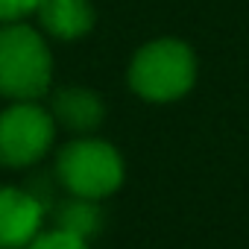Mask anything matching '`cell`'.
Masks as SVG:
<instances>
[{
    "label": "cell",
    "instance_id": "obj_6",
    "mask_svg": "<svg viewBox=\"0 0 249 249\" xmlns=\"http://www.w3.org/2000/svg\"><path fill=\"white\" fill-rule=\"evenodd\" d=\"M36 12L41 18V27L62 41H73L94 27L91 0H41Z\"/></svg>",
    "mask_w": 249,
    "mask_h": 249
},
{
    "label": "cell",
    "instance_id": "obj_2",
    "mask_svg": "<svg viewBox=\"0 0 249 249\" xmlns=\"http://www.w3.org/2000/svg\"><path fill=\"white\" fill-rule=\"evenodd\" d=\"M196 79V56L185 41L159 38L144 44L129 65V85L147 103L185 97Z\"/></svg>",
    "mask_w": 249,
    "mask_h": 249
},
{
    "label": "cell",
    "instance_id": "obj_3",
    "mask_svg": "<svg viewBox=\"0 0 249 249\" xmlns=\"http://www.w3.org/2000/svg\"><path fill=\"white\" fill-rule=\"evenodd\" d=\"M56 173L71 196L103 199L123 185V159L108 141L79 138L62 147L56 159Z\"/></svg>",
    "mask_w": 249,
    "mask_h": 249
},
{
    "label": "cell",
    "instance_id": "obj_5",
    "mask_svg": "<svg viewBox=\"0 0 249 249\" xmlns=\"http://www.w3.org/2000/svg\"><path fill=\"white\" fill-rule=\"evenodd\" d=\"M41 223L44 208L33 194L0 185V249H27L41 234Z\"/></svg>",
    "mask_w": 249,
    "mask_h": 249
},
{
    "label": "cell",
    "instance_id": "obj_1",
    "mask_svg": "<svg viewBox=\"0 0 249 249\" xmlns=\"http://www.w3.org/2000/svg\"><path fill=\"white\" fill-rule=\"evenodd\" d=\"M53 82V56L44 38L21 24L9 21L0 27V94L18 100H38Z\"/></svg>",
    "mask_w": 249,
    "mask_h": 249
},
{
    "label": "cell",
    "instance_id": "obj_4",
    "mask_svg": "<svg viewBox=\"0 0 249 249\" xmlns=\"http://www.w3.org/2000/svg\"><path fill=\"white\" fill-rule=\"evenodd\" d=\"M56 138V117L36 100H18L0 114V164H36Z\"/></svg>",
    "mask_w": 249,
    "mask_h": 249
},
{
    "label": "cell",
    "instance_id": "obj_8",
    "mask_svg": "<svg viewBox=\"0 0 249 249\" xmlns=\"http://www.w3.org/2000/svg\"><path fill=\"white\" fill-rule=\"evenodd\" d=\"M103 226V217H100V208H97V199H82V196H71L68 202L59 205V214H56V229L68 231V234H76L82 240H91Z\"/></svg>",
    "mask_w": 249,
    "mask_h": 249
},
{
    "label": "cell",
    "instance_id": "obj_10",
    "mask_svg": "<svg viewBox=\"0 0 249 249\" xmlns=\"http://www.w3.org/2000/svg\"><path fill=\"white\" fill-rule=\"evenodd\" d=\"M41 0H0V24L21 21L24 15L36 12Z\"/></svg>",
    "mask_w": 249,
    "mask_h": 249
},
{
    "label": "cell",
    "instance_id": "obj_9",
    "mask_svg": "<svg viewBox=\"0 0 249 249\" xmlns=\"http://www.w3.org/2000/svg\"><path fill=\"white\" fill-rule=\"evenodd\" d=\"M27 249H91L88 240L76 237V234H68L62 229H53V231H41Z\"/></svg>",
    "mask_w": 249,
    "mask_h": 249
},
{
    "label": "cell",
    "instance_id": "obj_7",
    "mask_svg": "<svg viewBox=\"0 0 249 249\" xmlns=\"http://www.w3.org/2000/svg\"><path fill=\"white\" fill-rule=\"evenodd\" d=\"M50 114L68 129L88 132V129L100 126L106 106H103L100 94H94L88 88H62L53 97V111Z\"/></svg>",
    "mask_w": 249,
    "mask_h": 249
}]
</instances>
